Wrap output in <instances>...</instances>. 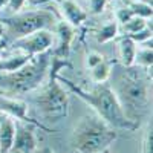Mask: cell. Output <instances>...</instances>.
<instances>
[{
  "label": "cell",
  "mask_w": 153,
  "mask_h": 153,
  "mask_svg": "<svg viewBox=\"0 0 153 153\" xmlns=\"http://www.w3.org/2000/svg\"><path fill=\"white\" fill-rule=\"evenodd\" d=\"M34 153H55L52 149H49V147H42V149H37Z\"/></svg>",
  "instance_id": "cell-26"
},
{
  "label": "cell",
  "mask_w": 153,
  "mask_h": 153,
  "mask_svg": "<svg viewBox=\"0 0 153 153\" xmlns=\"http://www.w3.org/2000/svg\"><path fill=\"white\" fill-rule=\"evenodd\" d=\"M118 32H120L118 22L117 20H109L94 32V37H95L97 43L103 45V43H109V42L115 40V38L118 37Z\"/></svg>",
  "instance_id": "cell-15"
},
{
  "label": "cell",
  "mask_w": 153,
  "mask_h": 153,
  "mask_svg": "<svg viewBox=\"0 0 153 153\" xmlns=\"http://www.w3.org/2000/svg\"><path fill=\"white\" fill-rule=\"evenodd\" d=\"M16 133V121L9 115L0 112V153H9Z\"/></svg>",
  "instance_id": "cell-12"
},
{
  "label": "cell",
  "mask_w": 153,
  "mask_h": 153,
  "mask_svg": "<svg viewBox=\"0 0 153 153\" xmlns=\"http://www.w3.org/2000/svg\"><path fill=\"white\" fill-rule=\"evenodd\" d=\"M112 89L123 109L147 110L152 103V68L146 71V75L127 71L117 80Z\"/></svg>",
  "instance_id": "cell-3"
},
{
  "label": "cell",
  "mask_w": 153,
  "mask_h": 153,
  "mask_svg": "<svg viewBox=\"0 0 153 153\" xmlns=\"http://www.w3.org/2000/svg\"><path fill=\"white\" fill-rule=\"evenodd\" d=\"M141 152L143 153H153V130H152V123H149L146 126V129H144Z\"/></svg>",
  "instance_id": "cell-20"
},
{
  "label": "cell",
  "mask_w": 153,
  "mask_h": 153,
  "mask_svg": "<svg viewBox=\"0 0 153 153\" xmlns=\"http://www.w3.org/2000/svg\"><path fill=\"white\" fill-rule=\"evenodd\" d=\"M49 58L51 57L45 52L32 57L26 65L14 72L0 74V87L9 94H25L34 91L46 78Z\"/></svg>",
  "instance_id": "cell-4"
},
{
  "label": "cell",
  "mask_w": 153,
  "mask_h": 153,
  "mask_svg": "<svg viewBox=\"0 0 153 153\" xmlns=\"http://www.w3.org/2000/svg\"><path fill=\"white\" fill-rule=\"evenodd\" d=\"M28 0H8V9L12 12V14H16V12H20V9H23L25 3H26Z\"/></svg>",
  "instance_id": "cell-25"
},
{
  "label": "cell",
  "mask_w": 153,
  "mask_h": 153,
  "mask_svg": "<svg viewBox=\"0 0 153 153\" xmlns=\"http://www.w3.org/2000/svg\"><path fill=\"white\" fill-rule=\"evenodd\" d=\"M6 3H8V0H0V12H2V9L6 6Z\"/></svg>",
  "instance_id": "cell-28"
},
{
  "label": "cell",
  "mask_w": 153,
  "mask_h": 153,
  "mask_svg": "<svg viewBox=\"0 0 153 153\" xmlns=\"http://www.w3.org/2000/svg\"><path fill=\"white\" fill-rule=\"evenodd\" d=\"M0 112H3L9 117H12L14 120H20V121H28V123H34L37 126H40V129H46L40 123H35L32 120H29L28 117V103L23 100H17L12 97H5L0 94Z\"/></svg>",
  "instance_id": "cell-9"
},
{
  "label": "cell",
  "mask_w": 153,
  "mask_h": 153,
  "mask_svg": "<svg viewBox=\"0 0 153 153\" xmlns=\"http://www.w3.org/2000/svg\"><path fill=\"white\" fill-rule=\"evenodd\" d=\"M135 65L143 68V69H150L153 65V49H152V38L141 46H136V54H135Z\"/></svg>",
  "instance_id": "cell-16"
},
{
  "label": "cell",
  "mask_w": 153,
  "mask_h": 153,
  "mask_svg": "<svg viewBox=\"0 0 153 153\" xmlns=\"http://www.w3.org/2000/svg\"><path fill=\"white\" fill-rule=\"evenodd\" d=\"M14 51H16V54H12V55L0 57V74L14 72V71L20 69L22 66H25L32 58L26 52H22V51H17V49H14Z\"/></svg>",
  "instance_id": "cell-14"
},
{
  "label": "cell",
  "mask_w": 153,
  "mask_h": 153,
  "mask_svg": "<svg viewBox=\"0 0 153 153\" xmlns=\"http://www.w3.org/2000/svg\"><path fill=\"white\" fill-rule=\"evenodd\" d=\"M2 22L6 28V32L19 38L35 31L46 29L55 22V16L49 9H37L28 12H16L14 16H11Z\"/></svg>",
  "instance_id": "cell-6"
},
{
  "label": "cell",
  "mask_w": 153,
  "mask_h": 153,
  "mask_svg": "<svg viewBox=\"0 0 153 153\" xmlns=\"http://www.w3.org/2000/svg\"><path fill=\"white\" fill-rule=\"evenodd\" d=\"M89 71H91V80L94 83H104L109 80V76L112 74V65L107 60H104Z\"/></svg>",
  "instance_id": "cell-17"
},
{
  "label": "cell",
  "mask_w": 153,
  "mask_h": 153,
  "mask_svg": "<svg viewBox=\"0 0 153 153\" xmlns=\"http://www.w3.org/2000/svg\"><path fill=\"white\" fill-rule=\"evenodd\" d=\"M3 48H5V42H3V40H0V54H2Z\"/></svg>",
  "instance_id": "cell-29"
},
{
  "label": "cell",
  "mask_w": 153,
  "mask_h": 153,
  "mask_svg": "<svg viewBox=\"0 0 153 153\" xmlns=\"http://www.w3.org/2000/svg\"><path fill=\"white\" fill-rule=\"evenodd\" d=\"M121 26H123V31L126 32V35H130V34H135L138 31L147 28V19L133 16L132 19H129L126 23H123Z\"/></svg>",
  "instance_id": "cell-18"
},
{
  "label": "cell",
  "mask_w": 153,
  "mask_h": 153,
  "mask_svg": "<svg viewBox=\"0 0 153 153\" xmlns=\"http://www.w3.org/2000/svg\"><path fill=\"white\" fill-rule=\"evenodd\" d=\"M52 45H54L52 32H49L48 29H40V31H35L28 35L16 38L14 43H12V49L22 51V52H26L31 57H35V55L48 52L52 48Z\"/></svg>",
  "instance_id": "cell-7"
},
{
  "label": "cell",
  "mask_w": 153,
  "mask_h": 153,
  "mask_svg": "<svg viewBox=\"0 0 153 153\" xmlns=\"http://www.w3.org/2000/svg\"><path fill=\"white\" fill-rule=\"evenodd\" d=\"M135 54H136V43L129 35H124L118 40V55L120 61L124 68L135 66Z\"/></svg>",
  "instance_id": "cell-13"
},
{
  "label": "cell",
  "mask_w": 153,
  "mask_h": 153,
  "mask_svg": "<svg viewBox=\"0 0 153 153\" xmlns=\"http://www.w3.org/2000/svg\"><path fill=\"white\" fill-rule=\"evenodd\" d=\"M6 34V28H5V25H3V22H0V40L3 38V35Z\"/></svg>",
  "instance_id": "cell-27"
},
{
  "label": "cell",
  "mask_w": 153,
  "mask_h": 153,
  "mask_svg": "<svg viewBox=\"0 0 153 153\" xmlns=\"http://www.w3.org/2000/svg\"><path fill=\"white\" fill-rule=\"evenodd\" d=\"M37 124L16 120V133L14 143L9 153H34L37 150V136L34 127Z\"/></svg>",
  "instance_id": "cell-8"
},
{
  "label": "cell",
  "mask_w": 153,
  "mask_h": 153,
  "mask_svg": "<svg viewBox=\"0 0 153 153\" xmlns=\"http://www.w3.org/2000/svg\"><path fill=\"white\" fill-rule=\"evenodd\" d=\"M35 104L46 120L60 121L69 113V95L57 78H49V83L35 97Z\"/></svg>",
  "instance_id": "cell-5"
},
{
  "label": "cell",
  "mask_w": 153,
  "mask_h": 153,
  "mask_svg": "<svg viewBox=\"0 0 153 153\" xmlns=\"http://www.w3.org/2000/svg\"><path fill=\"white\" fill-rule=\"evenodd\" d=\"M55 29H57V35H58V46L55 48V51L52 52V55H55V57H58V58L68 60L69 52H71L72 40L75 38V28L71 26L68 22L61 20V22H57Z\"/></svg>",
  "instance_id": "cell-10"
},
{
  "label": "cell",
  "mask_w": 153,
  "mask_h": 153,
  "mask_svg": "<svg viewBox=\"0 0 153 153\" xmlns=\"http://www.w3.org/2000/svg\"><path fill=\"white\" fill-rule=\"evenodd\" d=\"M65 83L71 87V91L81 98L86 104H89L98 117L103 120L106 124H109L112 129L115 130H135L138 129V124L135 120H130L126 115L123 106L120 104V101L115 95L113 89L107 81L104 83H97V86L92 91H83L78 86H74L71 81L65 80Z\"/></svg>",
  "instance_id": "cell-1"
},
{
  "label": "cell",
  "mask_w": 153,
  "mask_h": 153,
  "mask_svg": "<svg viewBox=\"0 0 153 153\" xmlns=\"http://www.w3.org/2000/svg\"><path fill=\"white\" fill-rule=\"evenodd\" d=\"M133 17V12L130 11L129 6H123V8H118L117 11H115V20L118 22V25H123L126 23L129 19Z\"/></svg>",
  "instance_id": "cell-22"
},
{
  "label": "cell",
  "mask_w": 153,
  "mask_h": 153,
  "mask_svg": "<svg viewBox=\"0 0 153 153\" xmlns=\"http://www.w3.org/2000/svg\"><path fill=\"white\" fill-rule=\"evenodd\" d=\"M107 5V0H89V8L92 14H101Z\"/></svg>",
  "instance_id": "cell-24"
},
{
  "label": "cell",
  "mask_w": 153,
  "mask_h": 153,
  "mask_svg": "<svg viewBox=\"0 0 153 153\" xmlns=\"http://www.w3.org/2000/svg\"><path fill=\"white\" fill-rule=\"evenodd\" d=\"M104 60H106V58H104L103 54L97 52V51H91V52L86 55V68H87V69H92L94 66H97L98 63L104 61Z\"/></svg>",
  "instance_id": "cell-21"
},
{
  "label": "cell",
  "mask_w": 153,
  "mask_h": 153,
  "mask_svg": "<svg viewBox=\"0 0 153 153\" xmlns=\"http://www.w3.org/2000/svg\"><path fill=\"white\" fill-rule=\"evenodd\" d=\"M118 138V132L106 124L98 115H86L75 126L71 136L72 149L76 153H100Z\"/></svg>",
  "instance_id": "cell-2"
},
{
  "label": "cell",
  "mask_w": 153,
  "mask_h": 153,
  "mask_svg": "<svg viewBox=\"0 0 153 153\" xmlns=\"http://www.w3.org/2000/svg\"><path fill=\"white\" fill-rule=\"evenodd\" d=\"M60 9L65 17V22H68L74 28L81 26L87 20V12L75 0H60Z\"/></svg>",
  "instance_id": "cell-11"
},
{
  "label": "cell",
  "mask_w": 153,
  "mask_h": 153,
  "mask_svg": "<svg viewBox=\"0 0 153 153\" xmlns=\"http://www.w3.org/2000/svg\"><path fill=\"white\" fill-rule=\"evenodd\" d=\"M100 153H110V152H109V150L106 149V150H103V152H100Z\"/></svg>",
  "instance_id": "cell-31"
},
{
  "label": "cell",
  "mask_w": 153,
  "mask_h": 153,
  "mask_svg": "<svg viewBox=\"0 0 153 153\" xmlns=\"http://www.w3.org/2000/svg\"><path fill=\"white\" fill-rule=\"evenodd\" d=\"M139 2H143V3H146V5H150V6H152V0H139Z\"/></svg>",
  "instance_id": "cell-30"
},
{
  "label": "cell",
  "mask_w": 153,
  "mask_h": 153,
  "mask_svg": "<svg viewBox=\"0 0 153 153\" xmlns=\"http://www.w3.org/2000/svg\"><path fill=\"white\" fill-rule=\"evenodd\" d=\"M129 37L132 38L135 43H144V42H147V40L152 38V29L150 28H144V29L138 31L135 34H130Z\"/></svg>",
  "instance_id": "cell-23"
},
{
  "label": "cell",
  "mask_w": 153,
  "mask_h": 153,
  "mask_svg": "<svg viewBox=\"0 0 153 153\" xmlns=\"http://www.w3.org/2000/svg\"><path fill=\"white\" fill-rule=\"evenodd\" d=\"M130 8V11L133 12V16H138V17H143V19H152L153 16V9L150 5H146L139 0H133L127 5Z\"/></svg>",
  "instance_id": "cell-19"
}]
</instances>
